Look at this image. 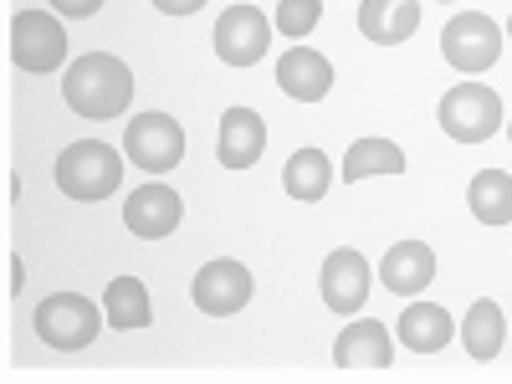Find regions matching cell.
Wrapping results in <instances>:
<instances>
[{
  "label": "cell",
  "mask_w": 512,
  "mask_h": 384,
  "mask_svg": "<svg viewBox=\"0 0 512 384\" xmlns=\"http://www.w3.org/2000/svg\"><path fill=\"white\" fill-rule=\"evenodd\" d=\"M436 118L456 144H487L502 128V98L487 88V82H461V88H451L441 98Z\"/></svg>",
  "instance_id": "cell-4"
},
{
  "label": "cell",
  "mask_w": 512,
  "mask_h": 384,
  "mask_svg": "<svg viewBox=\"0 0 512 384\" xmlns=\"http://www.w3.org/2000/svg\"><path fill=\"white\" fill-rule=\"evenodd\" d=\"M123 154L134 159L139 169L164 175V169H175L185 159V128L169 113H139L134 123H128V134H123Z\"/></svg>",
  "instance_id": "cell-7"
},
{
  "label": "cell",
  "mask_w": 512,
  "mask_h": 384,
  "mask_svg": "<svg viewBox=\"0 0 512 384\" xmlns=\"http://www.w3.org/2000/svg\"><path fill=\"white\" fill-rule=\"evenodd\" d=\"M103 313H108V328L118 333H134V328H149L154 308H149V292L139 277H113L108 292H103Z\"/></svg>",
  "instance_id": "cell-19"
},
{
  "label": "cell",
  "mask_w": 512,
  "mask_h": 384,
  "mask_svg": "<svg viewBox=\"0 0 512 384\" xmlns=\"http://www.w3.org/2000/svg\"><path fill=\"white\" fill-rule=\"evenodd\" d=\"M379 277H384V287H390V292L415 297V292L431 287V277H436V251L425 246V241H400V246L384 251Z\"/></svg>",
  "instance_id": "cell-16"
},
{
  "label": "cell",
  "mask_w": 512,
  "mask_h": 384,
  "mask_svg": "<svg viewBox=\"0 0 512 384\" xmlns=\"http://www.w3.org/2000/svg\"><path fill=\"white\" fill-rule=\"evenodd\" d=\"M420 26V0H359V31L374 47H400Z\"/></svg>",
  "instance_id": "cell-15"
},
{
  "label": "cell",
  "mask_w": 512,
  "mask_h": 384,
  "mask_svg": "<svg viewBox=\"0 0 512 384\" xmlns=\"http://www.w3.org/2000/svg\"><path fill=\"white\" fill-rule=\"evenodd\" d=\"M395 328H400V344L415 349V354H441L451 344V333H456L451 328V313L441 303H410Z\"/></svg>",
  "instance_id": "cell-17"
},
{
  "label": "cell",
  "mask_w": 512,
  "mask_h": 384,
  "mask_svg": "<svg viewBox=\"0 0 512 384\" xmlns=\"http://www.w3.org/2000/svg\"><path fill=\"white\" fill-rule=\"evenodd\" d=\"M267 41H272V26L256 6H231L216 21V57L226 67H256L267 57Z\"/></svg>",
  "instance_id": "cell-9"
},
{
  "label": "cell",
  "mask_w": 512,
  "mask_h": 384,
  "mask_svg": "<svg viewBox=\"0 0 512 384\" xmlns=\"http://www.w3.org/2000/svg\"><path fill=\"white\" fill-rule=\"evenodd\" d=\"M11 62L36 77H47L67 62V31H62L57 11H21L11 21Z\"/></svg>",
  "instance_id": "cell-5"
},
{
  "label": "cell",
  "mask_w": 512,
  "mask_h": 384,
  "mask_svg": "<svg viewBox=\"0 0 512 384\" xmlns=\"http://www.w3.org/2000/svg\"><path fill=\"white\" fill-rule=\"evenodd\" d=\"M282 185H287L292 200H303V205L323 200L328 185H333V164H328V154H323V149H297V154L287 159V169H282Z\"/></svg>",
  "instance_id": "cell-20"
},
{
  "label": "cell",
  "mask_w": 512,
  "mask_h": 384,
  "mask_svg": "<svg viewBox=\"0 0 512 384\" xmlns=\"http://www.w3.org/2000/svg\"><path fill=\"white\" fill-rule=\"evenodd\" d=\"M62 98L77 118H93V123L118 118L134 103V72L108 52H88L62 72Z\"/></svg>",
  "instance_id": "cell-1"
},
{
  "label": "cell",
  "mask_w": 512,
  "mask_h": 384,
  "mask_svg": "<svg viewBox=\"0 0 512 384\" xmlns=\"http://www.w3.org/2000/svg\"><path fill=\"white\" fill-rule=\"evenodd\" d=\"M103 318L108 313H98V303H88L82 292H52V297H41V303H36L31 328L41 333V344H47V349L77 354V349H88L98 338Z\"/></svg>",
  "instance_id": "cell-3"
},
{
  "label": "cell",
  "mask_w": 512,
  "mask_h": 384,
  "mask_svg": "<svg viewBox=\"0 0 512 384\" xmlns=\"http://www.w3.org/2000/svg\"><path fill=\"white\" fill-rule=\"evenodd\" d=\"M118 180H123V159L103 139H77L57 159V185L67 200H82V205L108 200L118 190Z\"/></svg>",
  "instance_id": "cell-2"
},
{
  "label": "cell",
  "mask_w": 512,
  "mask_h": 384,
  "mask_svg": "<svg viewBox=\"0 0 512 384\" xmlns=\"http://www.w3.org/2000/svg\"><path fill=\"white\" fill-rule=\"evenodd\" d=\"M123 226L134 231L139 241H159L180 226V195L169 190V185H144L128 195L123 205Z\"/></svg>",
  "instance_id": "cell-14"
},
{
  "label": "cell",
  "mask_w": 512,
  "mask_h": 384,
  "mask_svg": "<svg viewBox=\"0 0 512 384\" xmlns=\"http://www.w3.org/2000/svg\"><path fill=\"white\" fill-rule=\"evenodd\" d=\"M154 6H159L164 16H195V11L205 6V0H154Z\"/></svg>",
  "instance_id": "cell-25"
},
{
  "label": "cell",
  "mask_w": 512,
  "mask_h": 384,
  "mask_svg": "<svg viewBox=\"0 0 512 384\" xmlns=\"http://www.w3.org/2000/svg\"><path fill=\"white\" fill-rule=\"evenodd\" d=\"M318 16H323V0H282L272 26H277L282 36H292V41H303V36L318 26Z\"/></svg>",
  "instance_id": "cell-23"
},
{
  "label": "cell",
  "mask_w": 512,
  "mask_h": 384,
  "mask_svg": "<svg viewBox=\"0 0 512 384\" xmlns=\"http://www.w3.org/2000/svg\"><path fill=\"white\" fill-rule=\"evenodd\" d=\"M441 52H446V62L456 67V72H487V67H497V57H502V26L492 21V16H482V11H466V16H451L446 21V31H441Z\"/></svg>",
  "instance_id": "cell-6"
},
{
  "label": "cell",
  "mask_w": 512,
  "mask_h": 384,
  "mask_svg": "<svg viewBox=\"0 0 512 384\" xmlns=\"http://www.w3.org/2000/svg\"><path fill=\"white\" fill-rule=\"evenodd\" d=\"M277 88L297 103H323L333 88V62L313 47H292L277 57Z\"/></svg>",
  "instance_id": "cell-12"
},
{
  "label": "cell",
  "mask_w": 512,
  "mask_h": 384,
  "mask_svg": "<svg viewBox=\"0 0 512 384\" xmlns=\"http://www.w3.org/2000/svg\"><path fill=\"white\" fill-rule=\"evenodd\" d=\"M190 297L195 308L210 313V318H231L251 303V272L241 262H231V256H221V262H205L190 282Z\"/></svg>",
  "instance_id": "cell-8"
},
{
  "label": "cell",
  "mask_w": 512,
  "mask_h": 384,
  "mask_svg": "<svg viewBox=\"0 0 512 384\" xmlns=\"http://www.w3.org/2000/svg\"><path fill=\"white\" fill-rule=\"evenodd\" d=\"M507 139H512V123H507Z\"/></svg>",
  "instance_id": "cell-27"
},
{
  "label": "cell",
  "mask_w": 512,
  "mask_h": 384,
  "mask_svg": "<svg viewBox=\"0 0 512 384\" xmlns=\"http://www.w3.org/2000/svg\"><path fill=\"white\" fill-rule=\"evenodd\" d=\"M369 175H405V154H400V144H390V139H359V144H349L344 180L359 185V180H369Z\"/></svg>",
  "instance_id": "cell-22"
},
{
  "label": "cell",
  "mask_w": 512,
  "mask_h": 384,
  "mask_svg": "<svg viewBox=\"0 0 512 384\" xmlns=\"http://www.w3.org/2000/svg\"><path fill=\"white\" fill-rule=\"evenodd\" d=\"M323 303L338 313V318H349V313H359L364 308V297H369V262L359 251H333L328 262H323Z\"/></svg>",
  "instance_id": "cell-10"
},
{
  "label": "cell",
  "mask_w": 512,
  "mask_h": 384,
  "mask_svg": "<svg viewBox=\"0 0 512 384\" xmlns=\"http://www.w3.org/2000/svg\"><path fill=\"white\" fill-rule=\"evenodd\" d=\"M47 6H52L62 21H82V16H98L103 0H47Z\"/></svg>",
  "instance_id": "cell-24"
},
{
  "label": "cell",
  "mask_w": 512,
  "mask_h": 384,
  "mask_svg": "<svg viewBox=\"0 0 512 384\" xmlns=\"http://www.w3.org/2000/svg\"><path fill=\"white\" fill-rule=\"evenodd\" d=\"M507 36H512V21H507Z\"/></svg>",
  "instance_id": "cell-28"
},
{
  "label": "cell",
  "mask_w": 512,
  "mask_h": 384,
  "mask_svg": "<svg viewBox=\"0 0 512 384\" xmlns=\"http://www.w3.org/2000/svg\"><path fill=\"white\" fill-rule=\"evenodd\" d=\"M26 287V267H21V256H11V292Z\"/></svg>",
  "instance_id": "cell-26"
},
{
  "label": "cell",
  "mask_w": 512,
  "mask_h": 384,
  "mask_svg": "<svg viewBox=\"0 0 512 384\" xmlns=\"http://www.w3.org/2000/svg\"><path fill=\"white\" fill-rule=\"evenodd\" d=\"M461 344H466V354H472L477 364H487V359L502 354V344H507V323H502V308L492 303V297H477V303L466 308Z\"/></svg>",
  "instance_id": "cell-18"
},
{
  "label": "cell",
  "mask_w": 512,
  "mask_h": 384,
  "mask_svg": "<svg viewBox=\"0 0 512 384\" xmlns=\"http://www.w3.org/2000/svg\"><path fill=\"white\" fill-rule=\"evenodd\" d=\"M267 149V118L256 108H226L221 118V139H216V159L226 169H251Z\"/></svg>",
  "instance_id": "cell-13"
},
{
  "label": "cell",
  "mask_w": 512,
  "mask_h": 384,
  "mask_svg": "<svg viewBox=\"0 0 512 384\" xmlns=\"http://www.w3.org/2000/svg\"><path fill=\"white\" fill-rule=\"evenodd\" d=\"M466 205L482 226H507L512 221V175L507 169H482L466 190Z\"/></svg>",
  "instance_id": "cell-21"
},
{
  "label": "cell",
  "mask_w": 512,
  "mask_h": 384,
  "mask_svg": "<svg viewBox=\"0 0 512 384\" xmlns=\"http://www.w3.org/2000/svg\"><path fill=\"white\" fill-rule=\"evenodd\" d=\"M395 359V344H390V328L374 323V318H359L338 333L333 344V364L338 369H359V374H374V369H390Z\"/></svg>",
  "instance_id": "cell-11"
}]
</instances>
